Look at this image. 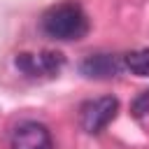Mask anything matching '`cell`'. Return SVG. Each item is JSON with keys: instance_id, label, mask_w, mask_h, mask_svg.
Here are the masks:
<instances>
[{"instance_id": "1", "label": "cell", "mask_w": 149, "mask_h": 149, "mask_svg": "<svg viewBox=\"0 0 149 149\" xmlns=\"http://www.w3.org/2000/svg\"><path fill=\"white\" fill-rule=\"evenodd\" d=\"M42 30L54 40L74 42L88 33V19L77 2H58L42 14Z\"/></svg>"}, {"instance_id": "2", "label": "cell", "mask_w": 149, "mask_h": 149, "mask_svg": "<svg viewBox=\"0 0 149 149\" xmlns=\"http://www.w3.org/2000/svg\"><path fill=\"white\" fill-rule=\"evenodd\" d=\"M116 109H119V100L114 95H102V98L86 100L79 109V123L86 133H100L116 116Z\"/></svg>"}, {"instance_id": "3", "label": "cell", "mask_w": 149, "mask_h": 149, "mask_svg": "<svg viewBox=\"0 0 149 149\" xmlns=\"http://www.w3.org/2000/svg\"><path fill=\"white\" fill-rule=\"evenodd\" d=\"M14 63L30 79H49L61 72L65 58L58 51H40V54H19Z\"/></svg>"}, {"instance_id": "4", "label": "cell", "mask_w": 149, "mask_h": 149, "mask_svg": "<svg viewBox=\"0 0 149 149\" xmlns=\"http://www.w3.org/2000/svg\"><path fill=\"white\" fill-rule=\"evenodd\" d=\"M12 149H54L51 133L44 123L37 121H23L12 133Z\"/></svg>"}, {"instance_id": "5", "label": "cell", "mask_w": 149, "mask_h": 149, "mask_svg": "<svg viewBox=\"0 0 149 149\" xmlns=\"http://www.w3.org/2000/svg\"><path fill=\"white\" fill-rule=\"evenodd\" d=\"M81 72L91 79H112L121 72V65L109 54H93L81 61Z\"/></svg>"}, {"instance_id": "6", "label": "cell", "mask_w": 149, "mask_h": 149, "mask_svg": "<svg viewBox=\"0 0 149 149\" xmlns=\"http://www.w3.org/2000/svg\"><path fill=\"white\" fill-rule=\"evenodd\" d=\"M126 68L137 77H149V49H137L123 56Z\"/></svg>"}, {"instance_id": "7", "label": "cell", "mask_w": 149, "mask_h": 149, "mask_svg": "<svg viewBox=\"0 0 149 149\" xmlns=\"http://www.w3.org/2000/svg\"><path fill=\"white\" fill-rule=\"evenodd\" d=\"M130 112H133L135 116H147V114H149V88H147V91H142V93L133 100Z\"/></svg>"}]
</instances>
